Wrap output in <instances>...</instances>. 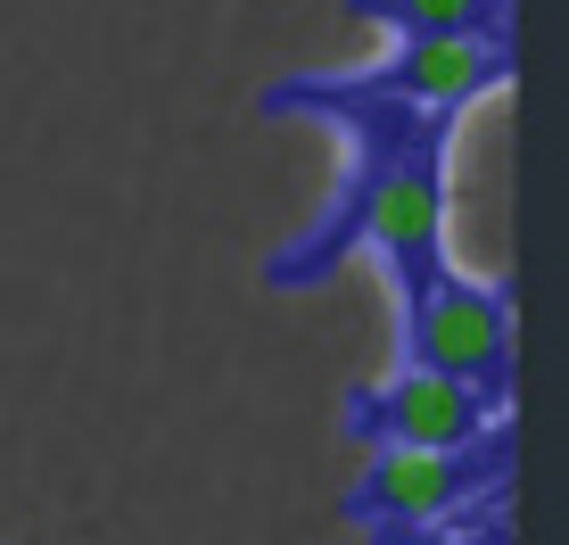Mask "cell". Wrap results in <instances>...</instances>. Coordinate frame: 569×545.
<instances>
[{
    "mask_svg": "<svg viewBox=\"0 0 569 545\" xmlns=\"http://www.w3.org/2000/svg\"><path fill=\"white\" fill-rule=\"evenodd\" d=\"M503 422V405H487L479 388L429 373V364H397L388 380H356L339 405L347 446H470Z\"/></svg>",
    "mask_w": 569,
    "mask_h": 545,
    "instance_id": "4",
    "label": "cell"
},
{
    "mask_svg": "<svg viewBox=\"0 0 569 545\" xmlns=\"http://www.w3.org/2000/svg\"><path fill=\"white\" fill-rule=\"evenodd\" d=\"M347 9L388 33H496V42H512L520 26V0H347Z\"/></svg>",
    "mask_w": 569,
    "mask_h": 545,
    "instance_id": "6",
    "label": "cell"
},
{
    "mask_svg": "<svg viewBox=\"0 0 569 545\" xmlns=\"http://www.w3.org/2000/svg\"><path fill=\"white\" fill-rule=\"evenodd\" d=\"M257 116H313L347 141V182L330 190V207L264 257L272 298L322 289L347 257H380L388 281L455 265L446 257V149H455L462 116L413 108L397 91L363 83V75H322V67L264 83Z\"/></svg>",
    "mask_w": 569,
    "mask_h": 545,
    "instance_id": "1",
    "label": "cell"
},
{
    "mask_svg": "<svg viewBox=\"0 0 569 545\" xmlns=\"http://www.w3.org/2000/svg\"><path fill=\"white\" fill-rule=\"evenodd\" d=\"M512 488V414L470 446H363L356 488L339 496L347 529H421Z\"/></svg>",
    "mask_w": 569,
    "mask_h": 545,
    "instance_id": "2",
    "label": "cell"
},
{
    "mask_svg": "<svg viewBox=\"0 0 569 545\" xmlns=\"http://www.w3.org/2000/svg\"><path fill=\"white\" fill-rule=\"evenodd\" d=\"M405 298V339L397 356L405 364H429V373L479 388L487 405L512 414V364H520V339H512V281H470V272L438 265V272H413L397 281Z\"/></svg>",
    "mask_w": 569,
    "mask_h": 545,
    "instance_id": "3",
    "label": "cell"
},
{
    "mask_svg": "<svg viewBox=\"0 0 569 545\" xmlns=\"http://www.w3.org/2000/svg\"><path fill=\"white\" fill-rule=\"evenodd\" d=\"M512 75H520V50L496 42V33H397V50L380 67H363V83L397 91L413 108L470 116L479 100H496Z\"/></svg>",
    "mask_w": 569,
    "mask_h": 545,
    "instance_id": "5",
    "label": "cell"
}]
</instances>
